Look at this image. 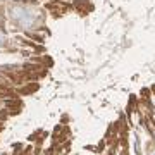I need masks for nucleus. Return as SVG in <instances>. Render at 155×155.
I'll list each match as a JSON object with an SVG mask.
<instances>
[{"label": "nucleus", "instance_id": "obj_2", "mask_svg": "<svg viewBox=\"0 0 155 155\" xmlns=\"http://www.w3.org/2000/svg\"><path fill=\"white\" fill-rule=\"evenodd\" d=\"M4 40L5 38H4V35H2V31H0V43H4Z\"/></svg>", "mask_w": 155, "mask_h": 155}, {"label": "nucleus", "instance_id": "obj_1", "mask_svg": "<svg viewBox=\"0 0 155 155\" xmlns=\"http://www.w3.org/2000/svg\"><path fill=\"white\" fill-rule=\"evenodd\" d=\"M12 17H14V19H22V17H24V11H22L21 7H19V9L14 7V9H12Z\"/></svg>", "mask_w": 155, "mask_h": 155}, {"label": "nucleus", "instance_id": "obj_3", "mask_svg": "<svg viewBox=\"0 0 155 155\" xmlns=\"http://www.w3.org/2000/svg\"><path fill=\"white\" fill-rule=\"evenodd\" d=\"M150 155H155V148H150Z\"/></svg>", "mask_w": 155, "mask_h": 155}]
</instances>
